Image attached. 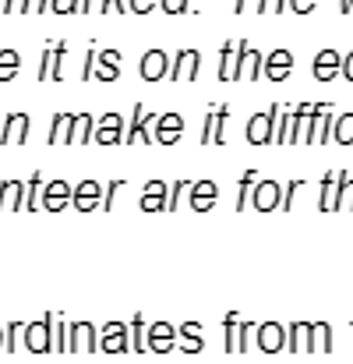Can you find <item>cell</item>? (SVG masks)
Returning a JSON list of instances; mask_svg holds the SVG:
<instances>
[{
    "label": "cell",
    "instance_id": "obj_5",
    "mask_svg": "<svg viewBox=\"0 0 353 364\" xmlns=\"http://www.w3.org/2000/svg\"><path fill=\"white\" fill-rule=\"evenodd\" d=\"M145 347L152 350V354H170L173 347H177V326H170V322H152V326H145Z\"/></svg>",
    "mask_w": 353,
    "mask_h": 364
},
{
    "label": "cell",
    "instance_id": "obj_36",
    "mask_svg": "<svg viewBox=\"0 0 353 364\" xmlns=\"http://www.w3.org/2000/svg\"><path fill=\"white\" fill-rule=\"evenodd\" d=\"M18 75V53L14 50H4L0 53V82H11Z\"/></svg>",
    "mask_w": 353,
    "mask_h": 364
},
{
    "label": "cell",
    "instance_id": "obj_12",
    "mask_svg": "<svg viewBox=\"0 0 353 364\" xmlns=\"http://www.w3.org/2000/svg\"><path fill=\"white\" fill-rule=\"evenodd\" d=\"M67 202H71V184L67 181H50V184H43V191H39V205L46 209V213H60V209H67Z\"/></svg>",
    "mask_w": 353,
    "mask_h": 364
},
{
    "label": "cell",
    "instance_id": "obj_21",
    "mask_svg": "<svg viewBox=\"0 0 353 364\" xmlns=\"http://www.w3.org/2000/svg\"><path fill=\"white\" fill-rule=\"evenodd\" d=\"M166 53L163 50H152V53H145L141 57V78L145 82H159V78H166Z\"/></svg>",
    "mask_w": 353,
    "mask_h": 364
},
{
    "label": "cell",
    "instance_id": "obj_1",
    "mask_svg": "<svg viewBox=\"0 0 353 364\" xmlns=\"http://www.w3.org/2000/svg\"><path fill=\"white\" fill-rule=\"evenodd\" d=\"M21 340H25V350H32V354H50V350H53V311L43 315V318H36V322H28V326L21 329Z\"/></svg>",
    "mask_w": 353,
    "mask_h": 364
},
{
    "label": "cell",
    "instance_id": "obj_2",
    "mask_svg": "<svg viewBox=\"0 0 353 364\" xmlns=\"http://www.w3.org/2000/svg\"><path fill=\"white\" fill-rule=\"evenodd\" d=\"M152 124H156V114H148L141 103H134L131 110V124L124 131V145H152Z\"/></svg>",
    "mask_w": 353,
    "mask_h": 364
},
{
    "label": "cell",
    "instance_id": "obj_29",
    "mask_svg": "<svg viewBox=\"0 0 353 364\" xmlns=\"http://www.w3.org/2000/svg\"><path fill=\"white\" fill-rule=\"evenodd\" d=\"M127 336H131V350H134V354H145V350H148V347H145V318H141V315L131 318Z\"/></svg>",
    "mask_w": 353,
    "mask_h": 364
},
{
    "label": "cell",
    "instance_id": "obj_43",
    "mask_svg": "<svg viewBox=\"0 0 353 364\" xmlns=\"http://www.w3.org/2000/svg\"><path fill=\"white\" fill-rule=\"evenodd\" d=\"M212 124H216V107H209V114H205V124H202V145H212Z\"/></svg>",
    "mask_w": 353,
    "mask_h": 364
},
{
    "label": "cell",
    "instance_id": "obj_4",
    "mask_svg": "<svg viewBox=\"0 0 353 364\" xmlns=\"http://www.w3.org/2000/svg\"><path fill=\"white\" fill-rule=\"evenodd\" d=\"M279 198H283V184L272 181V177H265V181H254L247 205H254L258 213H272V209H279Z\"/></svg>",
    "mask_w": 353,
    "mask_h": 364
},
{
    "label": "cell",
    "instance_id": "obj_48",
    "mask_svg": "<svg viewBox=\"0 0 353 364\" xmlns=\"http://www.w3.org/2000/svg\"><path fill=\"white\" fill-rule=\"evenodd\" d=\"M350 333H353V318H350Z\"/></svg>",
    "mask_w": 353,
    "mask_h": 364
},
{
    "label": "cell",
    "instance_id": "obj_27",
    "mask_svg": "<svg viewBox=\"0 0 353 364\" xmlns=\"http://www.w3.org/2000/svg\"><path fill=\"white\" fill-rule=\"evenodd\" d=\"M332 138H336V145L350 149V145H353V114L332 117Z\"/></svg>",
    "mask_w": 353,
    "mask_h": 364
},
{
    "label": "cell",
    "instance_id": "obj_3",
    "mask_svg": "<svg viewBox=\"0 0 353 364\" xmlns=\"http://www.w3.org/2000/svg\"><path fill=\"white\" fill-rule=\"evenodd\" d=\"M279 110H283V107H276V103H272L268 110H261V114H254V117L247 121V141H251V145H272Z\"/></svg>",
    "mask_w": 353,
    "mask_h": 364
},
{
    "label": "cell",
    "instance_id": "obj_17",
    "mask_svg": "<svg viewBox=\"0 0 353 364\" xmlns=\"http://www.w3.org/2000/svg\"><path fill=\"white\" fill-rule=\"evenodd\" d=\"M198 60H202V57H198L195 50H180V53H177V64L166 71V78H170V82H195V78H198Z\"/></svg>",
    "mask_w": 353,
    "mask_h": 364
},
{
    "label": "cell",
    "instance_id": "obj_11",
    "mask_svg": "<svg viewBox=\"0 0 353 364\" xmlns=\"http://www.w3.org/2000/svg\"><path fill=\"white\" fill-rule=\"evenodd\" d=\"M99 350L103 354H124V350H131V336H127V326L124 322H107L103 326V333H99Z\"/></svg>",
    "mask_w": 353,
    "mask_h": 364
},
{
    "label": "cell",
    "instance_id": "obj_26",
    "mask_svg": "<svg viewBox=\"0 0 353 364\" xmlns=\"http://www.w3.org/2000/svg\"><path fill=\"white\" fill-rule=\"evenodd\" d=\"M120 53L117 50H107L103 57H99V68H96V78L99 82H117V75H120Z\"/></svg>",
    "mask_w": 353,
    "mask_h": 364
},
{
    "label": "cell",
    "instance_id": "obj_8",
    "mask_svg": "<svg viewBox=\"0 0 353 364\" xmlns=\"http://www.w3.org/2000/svg\"><path fill=\"white\" fill-rule=\"evenodd\" d=\"M99 198H103V184L92 181V177H85L82 184L71 188V205H75L78 213H92V209H99Z\"/></svg>",
    "mask_w": 353,
    "mask_h": 364
},
{
    "label": "cell",
    "instance_id": "obj_37",
    "mask_svg": "<svg viewBox=\"0 0 353 364\" xmlns=\"http://www.w3.org/2000/svg\"><path fill=\"white\" fill-rule=\"evenodd\" d=\"M251 336H254V322H237V354L251 350Z\"/></svg>",
    "mask_w": 353,
    "mask_h": 364
},
{
    "label": "cell",
    "instance_id": "obj_38",
    "mask_svg": "<svg viewBox=\"0 0 353 364\" xmlns=\"http://www.w3.org/2000/svg\"><path fill=\"white\" fill-rule=\"evenodd\" d=\"M120 188H127V181H124V177H117V181H110V184L103 188V198H99V209H107V213L114 209V198H117V191H120Z\"/></svg>",
    "mask_w": 353,
    "mask_h": 364
},
{
    "label": "cell",
    "instance_id": "obj_45",
    "mask_svg": "<svg viewBox=\"0 0 353 364\" xmlns=\"http://www.w3.org/2000/svg\"><path fill=\"white\" fill-rule=\"evenodd\" d=\"M343 205L353 213V177H350V184H347V195H343Z\"/></svg>",
    "mask_w": 353,
    "mask_h": 364
},
{
    "label": "cell",
    "instance_id": "obj_25",
    "mask_svg": "<svg viewBox=\"0 0 353 364\" xmlns=\"http://www.w3.org/2000/svg\"><path fill=\"white\" fill-rule=\"evenodd\" d=\"M71 121H75V114H53V124H50L46 141H50V145H67V138H71Z\"/></svg>",
    "mask_w": 353,
    "mask_h": 364
},
{
    "label": "cell",
    "instance_id": "obj_32",
    "mask_svg": "<svg viewBox=\"0 0 353 364\" xmlns=\"http://www.w3.org/2000/svg\"><path fill=\"white\" fill-rule=\"evenodd\" d=\"M254 181H258V170H247V173L240 177V188H237V213H240V209H247V198H251Z\"/></svg>",
    "mask_w": 353,
    "mask_h": 364
},
{
    "label": "cell",
    "instance_id": "obj_28",
    "mask_svg": "<svg viewBox=\"0 0 353 364\" xmlns=\"http://www.w3.org/2000/svg\"><path fill=\"white\" fill-rule=\"evenodd\" d=\"M39 191H43V173H32L28 184H25V198H21V209H39Z\"/></svg>",
    "mask_w": 353,
    "mask_h": 364
},
{
    "label": "cell",
    "instance_id": "obj_18",
    "mask_svg": "<svg viewBox=\"0 0 353 364\" xmlns=\"http://www.w3.org/2000/svg\"><path fill=\"white\" fill-rule=\"evenodd\" d=\"M145 213H163L166 209V181H159V177H152L148 184H145V191H141V202H138Z\"/></svg>",
    "mask_w": 353,
    "mask_h": 364
},
{
    "label": "cell",
    "instance_id": "obj_16",
    "mask_svg": "<svg viewBox=\"0 0 353 364\" xmlns=\"http://www.w3.org/2000/svg\"><path fill=\"white\" fill-rule=\"evenodd\" d=\"M191 209L195 213H209L212 205H216V198H219V188H216V181H191Z\"/></svg>",
    "mask_w": 353,
    "mask_h": 364
},
{
    "label": "cell",
    "instance_id": "obj_39",
    "mask_svg": "<svg viewBox=\"0 0 353 364\" xmlns=\"http://www.w3.org/2000/svg\"><path fill=\"white\" fill-rule=\"evenodd\" d=\"M332 184H336V173H325V177H322V195H318V209H322V213L332 209Z\"/></svg>",
    "mask_w": 353,
    "mask_h": 364
},
{
    "label": "cell",
    "instance_id": "obj_23",
    "mask_svg": "<svg viewBox=\"0 0 353 364\" xmlns=\"http://www.w3.org/2000/svg\"><path fill=\"white\" fill-rule=\"evenodd\" d=\"M336 75H340V53H332V50L318 53L315 57V78L318 82H332Z\"/></svg>",
    "mask_w": 353,
    "mask_h": 364
},
{
    "label": "cell",
    "instance_id": "obj_22",
    "mask_svg": "<svg viewBox=\"0 0 353 364\" xmlns=\"http://www.w3.org/2000/svg\"><path fill=\"white\" fill-rule=\"evenodd\" d=\"M92 127H96V117H92V114H75L67 145H89V141H92Z\"/></svg>",
    "mask_w": 353,
    "mask_h": 364
},
{
    "label": "cell",
    "instance_id": "obj_33",
    "mask_svg": "<svg viewBox=\"0 0 353 364\" xmlns=\"http://www.w3.org/2000/svg\"><path fill=\"white\" fill-rule=\"evenodd\" d=\"M315 347L322 350V354H332L336 347H332V326L329 322H315Z\"/></svg>",
    "mask_w": 353,
    "mask_h": 364
},
{
    "label": "cell",
    "instance_id": "obj_30",
    "mask_svg": "<svg viewBox=\"0 0 353 364\" xmlns=\"http://www.w3.org/2000/svg\"><path fill=\"white\" fill-rule=\"evenodd\" d=\"M237 322H240V315L227 311V318H223V350L227 354H237Z\"/></svg>",
    "mask_w": 353,
    "mask_h": 364
},
{
    "label": "cell",
    "instance_id": "obj_44",
    "mask_svg": "<svg viewBox=\"0 0 353 364\" xmlns=\"http://www.w3.org/2000/svg\"><path fill=\"white\" fill-rule=\"evenodd\" d=\"M230 71H234V60H230V46L223 50V68H219V82H230Z\"/></svg>",
    "mask_w": 353,
    "mask_h": 364
},
{
    "label": "cell",
    "instance_id": "obj_15",
    "mask_svg": "<svg viewBox=\"0 0 353 364\" xmlns=\"http://www.w3.org/2000/svg\"><path fill=\"white\" fill-rule=\"evenodd\" d=\"M92 138H96L99 145H120V141H124V117H120V114L99 117L96 127H92Z\"/></svg>",
    "mask_w": 353,
    "mask_h": 364
},
{
    "label": "cell",
    "instance_id": "obj_47",
    "mask_svg": "<svg viewBox=\"0 0 353 364\" xmlns=\"http://www.w3.org/2000/svg\"><path fill=\"white\" fill-rule=\"evenodd\" d=\"M0 350H4V326H0Z\"/></svg>",
    "mask_w": 353,
    "mask_h": 364
},
{
    "label": "cell",
    "instance_id": "obj_46",
    "mask_svg": "<svg viewBox=\"0 0 353 364\" xmlns=\"http://www.w3.org/2000/svg\"><path fill=\"white\" fill-rule=\"evenodd\" d=\"M343 75H347V78H350V82H353V53H350V57H347V60H343Z\"/></svg>",
    "mask_w": 353,
    "mask_h": 364
},
{
    "label": "cell",
    "instance_id": "obj_41",
    "mask_svg": "<svg viewBox=\"0 0 353 364\" xmlns=\"http://www.w3.org/2000/svg\"><path fill=\"white\" fill-rule=\"evenodd\" d=\"M21 329H25V322H11V326H4V350H7V354L18 350V336H21Z\"/></svg>",
    "mask_w": 353,
    "mask_h": 364
},
{
    "label": "cell",
    "instance_id": "obj_34",
    "mask_svg": "<svg viewBox=\"0 0 353 364\" xmlns=\"http://www.w3.org/2000/svg\"><path fill=\"white\" fill-rule=\"evenodd\" d=\"M191 188V181L188 177H180V181H173V188H166V209L163 213H173L177 205H180V195Z\"/></svg>",
    "mask_w": 353,
    "mask_h": 364
},
{
    "label": "cell",
    "instance_id": "obj_7",
    "mask_svg": "<svg viewBox=\"0 0 353 364\" xmlns=\"http://www.w3.org/2000/svg\"><path fill=\"white\" fill-rule=\"evenodd\" d=\"M75 350H89V354L99 350V336H96L92 322H71L67 326V354H75Z\"/></svg>",
    "mask_w": 353,
    "mask_h": 364
},
{
    "label": "cell",
    "instance_id": "obj_42",
    "mask_svg": "<svg viewBox=\"0 0 353 364\" xmlns=\"http://www.w3.org/2000/svg\"><path fill=\"white\" fill-rule=\"evenodd\" d=\"M300 188H308V181H304V177L290 181V184H286V191H283V198H279V209H293V195H297Z\"/></svg>",
    "mask_w": 353,
    "mask_h": 364
},
{
    "label": "cell",
    "instance_id": "obj_20",
    "mask_svg": "<svg viewBox=\"0 0 353 364\" xmlns=\"http://www.w3.org/2000/svg\"><path fill=\"white\" fill-rule=\"evenodd\" d=\"M177 336H180V350L184 354H202V322L198 318H188V322H180V329H177Z\"/></svg>",
    "mask_w": 353,
    "mask_h": 364
},
{
    "label": "cell",
    "instance_id": "obj_19",
    "mask_svg": "<svg viewBox=\"0 0 353 364\" xmlns=\"http://www.w3.org/2000/svg\"><path fill=\"white\" fill-rule=\"evenodd\" d=\"M265 64V78L268 82H283L290 71H293V53L290 50H276L268 60H261Z\"/></svg>",
    "mask_w": 353,
    "mask_h": 364
},
{
    "label": "cell",
    "instance_id": "obj_13",
    "mask_svg": "<svg viewBox=\"0 0 353 364\" xmlns=\"http://www.w3.org/2000/svg\"><path fill=\"white\" fill-rule=\"evenodd\" d=\"M240 82V78H251V82H258L261 78V57L247 46V43H240V50H237V68L230 71V82Z\"/></svg>",
    "mask_w": 353,
    "mask_h": 364
},
{
    "label": "cell",
    "instance_id": "obj_24",
    "mask_svg": "<svg viewBox=\"0 0 353 364\" xmlns=\"http://www.w3.org/2000/svg\"><path fill=\"white\" fill-rule=\"evenodd\" d=\"M21 198H25V184L21 181H0V209H21Z\"/></svg>",
    "mask_w": 353,
    "mask_h": 364
},
{
    "label": "cell",
    "instance_id": "obj_14",
    "mask_svg": "<svg viewBox=\"0 0 353 364\" xmlns=\"http://www.w3.org/2000/svg\"><path fill=\"white\" fill-rule=\"evenodd\" d=\"M180 134H184V117L180 114H163L152 124V141H159V145H173V141H180Z\"/></svg>",
    "mask_w": 353,
    "mask_h": 364
},
{
    "label": "cell",
    "instance_id": "obj_6",
    "mask_svg": "<svg viewBox=\"0 0 353 364\" xmlns=\"http://www.w3.org/2000/svg\"><path fill=\"white\" fill-rule=\"evenodd\" d=\"M254 347H258L261 354H279V350H286V326H283V322L254 326Z\"/></svg>",
    "mask_w": 353,
    "mask_h": 364
},
{
    "label": "cell",
    "instance_id": "obj_40",
    "mask_svg": "<svg viewBox=\"0 0 353 364\" xmlns=\"http://www.w3.org/2000/svg\"><path fill=\"white\" fill-rule=\"evenodd\" d=\"M347 184H350V173H336V184H332V209H329V213L343 209V195H347Z\"/></svg>",
    "mask_w": 353,
    "mask_h": 364
},
{
    "label": "cell",
    "instance_id": "obj_10",
    "mask_svg": "<svg viewBox=\"0 0 353 364\" xmlns=\"http://www.w3.org/2000/svg\"><path fill=\"white\" fill-rule=\"evenodd\" d=\"M28 131H32L28 114H7L4 124H0V145H25Z\"/></svg>",
    "mask_w": 353,
    "mask_h": 364
},
{
    "label": "cell",
    "instance_id": "obj_31",
    "mask_svg": "<svg viewBox=\"0 0 353 364\" xmlns=\"http://www.w3.org/2000/svg\"><path fill=\"white\" fill-rule=\"evenodd\" d=\"M227 121H230V107L219 103L216 107V124H212V145H227Z\"/></svg>",
    "mask_w": 353,
    "mask_h": 364
},
{
    "label": "cell",
    "instance_id": "obj_35",
    "mask_svg": "<svg viewBox=\"0 0 353 364\" xmlns=\"http://www.w3.org/2000/svg\"><path fill=\"white\" fill-rule=\"evenodd\" d=\"M53 350L67 354V322L60 315H53Z\"/></svg>",
    "mask_w": 353,
    "mask_h": 364
},
{
    "label": "cell",
    "instance_id": "obj_9",
    "mask_svg": "<svg viewBox=\"0 0 353 364\" xmlns=\"http://www.w3.org/2000/svg\"><path fill=\"white\" fill-rule=\"evenodd\" d=\"M286 350L290 354H311L315 347V322H293L286 326Z\"/></svg>",
    "mask_w": 353,
    "mask_h": 364
}]
</instances>
